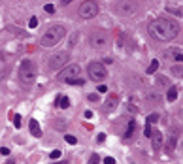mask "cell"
Segmentation results:
<instances>
[{"label":"cell","mask_w":183,"mask_h":164,"mask_svg":"<svg viewBox=\"0 0 183 164\" xmlns=\"http://www.w3.org/2000/svg\"><path fill=\"white\" fill-rule=\"evenodd\" d=\"M147 32L159 42H170L179 34V25L172 19H153L147 25Z\"/></svg>","instance_id":"1"},{"label":"cell","mask_w":183,"mask_h":164,"mask_svg":"<svg viewBox=\"0 0 183 164\" xmlns=\"http://www.w3.org/2000/svg\"><path fill=\"white\" fill-rule=\"evenodd\" d=\"M64 36H66V28H64L62 25H51V27L42 34L40 44L44 47H53V46H57Z\"/></svg>","instance_id":"2"},{"label":"cell","mask_w":183,"mask_h":164,"mask_svg":"<svg viewBox=\"0 0 183 164\" xmlns=\"http://www.w3.org/2000/svg\"><path fill=\"white\" fill-rule=\"evenodd\" d=\"M36 76H38V68L36 64L32 62V60H23L21 66H19V81L23 87H30L32 83L36 81Z\"/></svg>","instance_id":"3"},{"label":"cell","mask_w":183,"mask_h":164,"mask_svg":"<svg viewBox=\"0 0 183 164\" xmlns=\"http://www.w3.org/2000/svg\"><path fill=\"white\" fill-rule=\"evenodd\" d=\"M87 74L91 76L93 81H104L108 78V72H106V66L102 62H91L87 66Z\"/></svg>","instance_id":"4"},{"label":"cell","mask_w":183,"mask_h":164,"mask_svg":"<svg viewBox=\"0 0 183 164\" xmlns=\"http://www.w3.org/2000/svg\"><path fill=\"white\" fill-rule=\"evenodd\" d=\"M68 59H70V53H68V51H59V53L51 55V59L47 60V66H49L51 70H60L62 66H66Z\"/></svg>","instance_id":"5"},{"label":"cell","mask_w":183,"mask_h":164,"mask_svg":"<svg viewBox=\"0 0 183 164\" xmlns=\"http://www.w3.org/2000/svg\"><path fill=\"white\" fill-rule=\"evenodd\" d=\"M98 13V4L95 0H85L81 6H79V17L81 19H93Z\"/></svg>","instance_id":"6"},{"label":"cell","mask_w":183,"mask_h":164,"mask_svg":"<svg viewBox=\"0 0 183 164\" xmlns=\"http://www.w3.org/2000/svg\"><path fill=\"white\" fill-rule=\"evenodd\" d=\"M89 46H91L93 49H104V47L108 46V36H106V32H102V30L93 32L91 36H89Z\"/></svg>","instance_id":"7"},{"label":"cell","mask_w":183,"mask_h":164,"mask_svg":"<svg viewBox=\"0 0 183 164\" xmlns=\"http://www.w3.org/2000/svg\"><path fill=\"white\" fill-rule=\"evenodd\" d=\"M78 74H79V66L78 64H72V66H66V68L60 70L57 79H59V81H70V79L78 78Z\"/></svg>","instance_id":"8"},{"label":"cell","mask_w":183,"mask_h":164,"mask_svg":"<svg viewBox=\"0 0 183 164\" xmlns=\"http://www.w3.org/2000/svg\"><path fill=\"white\" fill-rule=\"evenodd\" d=\"M117 11H119L121 15L136 13V2H132V0H119V2H117Z\"/></svg>","instance_id":"9"},{"label":"cell","mask_w":183,"mask_h":164,"mask_svg":"<svg viewBox=\"0 0 183 164\" xmlns=\"http://www.w3.org/2000/svg\"><path fill=\"white\" fill-rule=\"evenodd\" d=\"M119 106V96L115 94V92H111V94L106 96L104 100V111L106 113H111V111H115V108Z\"/></svg>","instance_id":"10"},{"label":"cell","mask_w":183,"mask_h":164,"mask_svg":"<svg viewBox=\"0 0 183 164\" xmlns=\"http://www.w3.org/2000/svg\"><path fill=\"white\" fill-rule=\"evenodd\" d=\"M164 55H166V59L174 60L176 64H179V62L183 60V53H181V49H179V47H170Z\"/></svg>","instance_id":"11"},{"label":"cell","mask_w":183,"mask_h":164,"mask_svg":"<svg viewBox=\"0 0 183 164\" xmlns=\"http://www.w3.org/2000/svg\"><path fill=\"white\" fill-rule=\"evenodd\" d=\"M151 141H153V149L159 151L160 147H162V141H164V138H162V134H160L159 130H153V134H151Z\"/></svg>","instance_id":"12"},{"label":"cell","mask_w":183,"mask_h":164,"mask_svg":"<svg viewBox=\"0 0 183 164\" xmlns=\"http://www.w3.org/2000/svg\"><path fill=\"white\" fill-rule=\"evenodd\" d=\"M28 127H30V132H32L34 138H42V128H40L36 119H30V121H28Z\"/></svg>","instance_id":"13"},{"label":"cell","mask_w":183,"mask_h":164,"mask_svg":"<svg viewBox=\"0 0 183 164\" xmlns=\"http://www.w3.org/2000/svg\"><path fill=\"white\" fill-rule=\"evenodd\" d=\"M134 130H136V121H128V127H127V130H125V134H123V140L128 141L130 138H132Z\"/></svg>","instance_id":"14"},{"label":"cell","mask_w":183,"mask_h":164,"mask_svg":"<svg viewBox=\"0 0 183 164\" xmlns=\"http://www.w3.org/2000/svg\"><path fill=\"white\" fill-rule=\"evenodd\" d=\"M55 104L59 106V108L66 109L70 106V100H68V96H66V94H59V96H57V100H55Z\"/></svg>","instance_id":"15"},{"label":"cell","mask_w":183,"mask_h":164,"mask_svg":"<svg viewBox=\"0 0 183 164\" xmlns=\"http://www.w3.org/2000/svg\"><path fill=\"white\" fill-rule=\"evenodd\" d=\"M176 143H178V138L176 136L168 138V141H166V153H172V151L176 149Z\"/></svg>","instance_id":"16"},{"label":"cell","mask_w":183,"mask_h":164,"mask_svg":"<svg viewBox=\"0 0 183 164\" xmlns=\"http://www.w3.org/2000/svg\"><path fill=\"white\" fill-rule=\"evenodd\" d=\"M176 98H178V87H170L168 89V100L174 102Z\"/></svg>","instance_id":"17"},{"label":"cell","mask_w":183,"mask_h":164,"mask_svg":"<svg viewBox=\"0 0 183 164\" xmlns=\"http://www.w3.org/2000/svg\"><path fill=\"white\" fill-rule=\"evenodd\" d=\"M159 70V60H151V64L147 66V74H155Z\"/></svg>","instance_id":"18"},{"label":"cell","mask_w":183,"mask_h":164,"mask_svg":"<svg viewBox=\"0 0 183 164\" xmlns=\"http://www.w3.org/2000/svg\"><path fill=\"white\" fill-rule=\"evenodd\" d=\"M64 141H66V143H70V145H76V143H78V138L66 134V136H64Z\"/></svg>","instance_id":"19"},{"label":"cell","mask_w":183,"mask_h":164,"mask_svg":"<svg viewBox=\"0 0 183 164\" xmlns=\"http://www.w3.org/2000/svg\"><path fill=\"white\" fill-rule=\"evenodd\" d=\"M38 27V17H30L28 19V28H36Z\"/></svg>","instance_id":"20"},{"label":"cell","mask_w":183,"mask_h":164,"mask_svg":"<svg viewBox=\"0 0 183 164\" xmlns=\"http://www.w3.org/2000/svg\"><path fill=\"white\" fill-rule=\"evenodd\" d=\"M66 83H68V85H83L85 81H83V79H79V78H76V79H70V81H66Z\"/></svg>","instance_id":"21"},{"label":"cell","mask_w":183,"mask_h":164,"mask_svg":"<svg viewBox=\"0 0 183 164\" xmlns=\"http://www.w3.org/2000/svg\"><path fill=\"white\" fill-rule=\"evenodd\" d=\"M13 125H15V128L21 127V115H19V113H15V115H13Z\"/></svg>","instance_id":"22"},{"label":"cell","mask_w":183,"mask_h":164,"mask_svg":"<svg viewBox=\"0 0 183 164\" xmlns=\"http://www.w3.org/2000/svg\"><path fill=\"white\" fill-rule=\"evenodd\" d=\"M157 119H159V115H157V113L149 115V117H147V125H153V123H157Z\"/></svg>","instance_id":"23"},{"label":"cell","mask_w":183,"mask_h":164,"mask_svg":"<svg viewBox=\"0 0 183 164\" xmlns=\"http://www.w3.org/2000/svg\"><path fill=\"white\" fill-rule=\"evenodd\" d=\"M51 159H60V157H62V153H60V151L59 149H55V151H51Z\"/></svg>","instance_id":"24"},{"label":"cell","mask_w":183,"mask_h":164,"mask_svg":"<svg viewBox=\"0 0 183 164\" xmlns=\"http://www.w3.org/2000/svg\"><path fill=\"white\" fill-rule=\"evenodd\" d=\"M44 9H46L47 13H53V11H55V6H53V4H46V6H44Z\"/></svg>","instance_id":"25"},{"label":"cell","mask_w":183,"mask_h":164,"mask_svg":"<svg viewBox=\"0 0 183 164\" xmlns=\"http://www.w3.org/2000/svg\"><path fill=\"white\" fill-rule=\"evenodd\" d=\"M87 164H98V155H96V153H95V155H91V159H89Z\"/></svg>","instance_id":"26"},{"label":"cell","mask_w":183,"mask_h":164,"mask_svg":"<svg viewBox=\"0 0 183 164\" xmlns=\"http://www.w3.org/2000/svg\"><path fill=\"white\" fill-rule=\"evenodd\" d=\"M143 134H145V138H151V134H153L151 125H147V127H145V132H143Z\"/></svg>","instance_id":"27"},{"label":"cell","mask_w":183,"mask_h":164,"mask_svg":"<svg viewBox=\"0 0 183 164\" xmlns=\"http://www.w3.org/2000/svg\"><path fill=\"white\" fill-rule=\"evenodd\" d=\"M104 140H106V134H104V132H100L98 136H96V141H98V143H102Z\"/></svg>","instance_id":"28"},{"label":"cell","mask_w":183,"mask_h":164,"mask_svg":"<svg viewBox=\"0 0 183 164\" xmlns=\"http://www.w3.org/2000/svg\"><path fill=\"white\" fill-rule=\"evenodd\" d=\"M104 164H115V159H113V157H106V159H104Z\"/></svg>","instance_id":"29"},{"label":"cell","mask_w":183,"mask_h":164,"mask_svg":"<svg viewBox=\"0 0 183 164\" xmlns=\"http://www.w3.org/2000/svg\"><path fill=\"white\" fill-rule=\"evenodd\" d=\"M98 92H108V87H106V85H98Z\"/></svg>","instance_id":"30"},{"label":"cell","mask_w":183,"mask_h":164,"mask_svg":"<svg viewBox=\"0 0 183 164\" xmlns=\"http://www.w3.org/2000/svg\"><path fill=\"white\" fill-rule=\"evenodd\" d=\"M0 153H2V155H9V149L8 147H0Z\"/></svg>","instance_id":"31"},{"label":"cell","mask_w":183,"mask_h":164,"mask_svg":"<svg viewBox=\"0 0 183 164\" xmlns=\"http://www.w3.org/2000/svg\"><path fill=\"white\" fill-rule=\"evenodd\" d=\"M174 74H176V76H181V70H179V66H178V64L174 66Z\"/></svg>","instance_id":"32"},{"label":"cell","mask_w":183,"mask_h":164,"mask_svg":"<svg viewBox=\"0 0 183 164\" xmlns=\"http://www.w3.org/2000/svg\"><path fill=\"white\" fill-rule=\"evenodd\" d=\"M70 2H74V0H60V6H68Z\"/></svg>","instance_id":"33"},{"label":"cell","mask_w":183,"mask_h":164,"mask_svg":"<svg viewBox=\"0 0 183 164\" xmlns=\"http://www.w3.org/2000/svg\"><path fill=\"white\" fill-rule=\"evenodd\" d=\"M55 164H68V160H60V162H55Z\"/></svg>","instance_id":"34"},{"label":"cell","mask_w":183,"mask_h":164,"mask_svg":"<svg viewBox=\"0 0 183 164\" xmlns=\"http://www.w3.org/2000/svg\"><path fill=\"white\" fill-rule=\"evenodd\" d=\"M8 164H17V162H15V160H11V159H9V160H8Z\"/></svg>","instance_id":"35"}]
</instances>
